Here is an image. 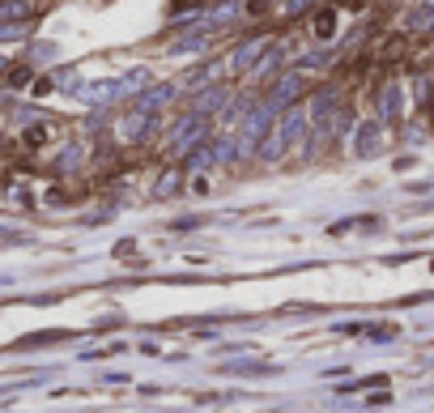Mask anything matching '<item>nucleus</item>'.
<instances>
[{
  "instance_id": "f257e3e1",
  "label": "nucleus",
  "mask_w": 434,
  "mask_h": 413,
  "mask_svg": "<svg viewBox=\"0 0 434 413\" xmlns=\"http://www.w3.org/2000/svg\"><path fill=\"white\" fill-rule=\"evenodd\" d=\"M332 30H337V13L323 9V13L315 18V38H332Z\"/></svg>"
}]
</instances>
